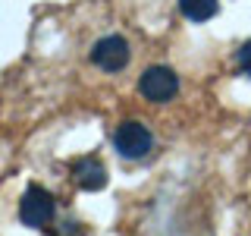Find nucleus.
I'll use <instances>...</instances> for the list:
<instances>
[{
  "label": "nucleus",
  "instance_id": "obj_1",
  "mask_svg": "<svg viewBox=\"0 0 251 236\" xmlns=\"http://www.w3.org/2000/svg\"><path fill=\"white\" fill-rule=\"evenodd\" d=\"M53 211H57L53 208V195L41 186H31L19 202V217L28 227H47L53 220Z\"/></svg>",
  "mask_w": 251,
  "mask_h": 236
},
{
  "label": "nucleus",
  "instance_id": "obj_4",
  "mask_svg": "<svg viewBox=\"0 0 251 236\" xmlns=\"http://www.w3.org/2000/svg\"><path fill=\"white\" fill-rule=\"evenodd\" d=\"M91 60L98 63L100 69H107V73H120L126 63H129V44H126L120 35L100 38L91 51Z\"/></svg>",
  "mask_w": 251,
  "mask_h": 236
},
{
  "label": "nucleus",
  "instance_id": "obj_7",
  "mask_svg": "<svg viewBox=\"0 0 251 236\" xmlns=\"http://www.w3.org/2000/svg\"><path fill=\"white\" fill-rule=\"evenodd\" d=\"M239 66H242V73L251 76V41H245L239 47Z\"/></svg>",
  "mask_w": 251,
  "mask_h": 236
},
{
  "label": "nucleus",
  "instance_id": "obj_3",
  "mask_svg": "<svg viewBox=\"0 0 251 236\" xmlns=\"http://www.w3.org/2000/svg\"><path fill=\"white\" fill-rule=\"evenodd\" d=\"M113 145H116V151H120L123 157L138 161V157H145L148 151H151L154 139H151V132H148V126H141V123H123L120 129H116V136H113Z\"/></svg>",
  "mask_w": 251,
  "mask_h": 236
},
{
  "label": "nucleus",
  "instance_id": "obj_2",
  "mask_svg": "<svg viewBox=\"0 0 251 236\" xmlns=\"http://www.w3.org/2000/svg\"><path fill=\"white\" fill-rule=\"evenodd\" d=\"M138 88H141V94H145L148 101L167 104V101L176 98V91H179V76L173 73V69H167V66H151V69H145Z\"/></svg>",
  "mask_w": 251,
  "mask_h": 236
},
{
  "label": "nucleus",
  "instance_id": "obj_5",
  "mask_svg": "<svg viewBox=\"0 0 251 236\" xmlns=\"http://www.w3.org/2000/svg\"><path fill=\"white\" fill-rule=\"evenodd\" d=\"M75 183L82 189H88V192L104 189L107 186V167L98 161V157H85V161L75 164Z\"/></svg>",
  "mask_w": 251,
  "mask_h": 236
},
{
  "label": "nucleus",
  "instance_id": "obj_6",
  "mask_svg": "<svg viewBox=\"0 0 251 236\" xmlns=\"http://www.w3.org/2000/svg\"><path fill=\"white\" fill-rule=\"evenodd\" d=\"M179 10L185 19L192 22H204L217 13V0H179Z\"/></svg>",
  "mask_w": 251,
  "mask_h": 236
}]
</instances>
